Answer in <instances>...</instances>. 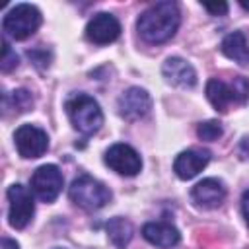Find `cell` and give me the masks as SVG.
Returning <instances> with one entry per match:
<instances>
[{
	"instance_id": "cell-1",
	"label": "cell",
	"mask_w": 249,
	"mask_h": 249,
	"mask_svg": "<svg viewBox=\"0 0 249 249\" xmlns=\"http://www.w3.org/2000/svg\"><path fill=\"white\" fill-rule=\"evenodd\" d=\"M179 23H181L179 6L171 0H163L152 4L148 10L140 14L136 21V29L146 43L160 45L169 41L177 33Z\"/></svg>"
},
{
	"instance_id": "cell-19",
	"label": "cell",
	"mask_w": 249,
	"mask_h": 249,
	"mask_svg": "<svg viewBox=\"0 0 249 249\" xmlns=\"http://www.w3.org/2000/svg\"><path fill=\"white\" fill-rule=\"evenodd\" d=\"M222 132H224L222 123H220V121H214V119L204 121V123H200V124L196 126V134H198V138H200V140H208V142L218 140V138L222 136Z\"/></svg>"
},
{
	"instance_id": "cell-12",
	"label": "cell",
	"mask_w": 249,
	"mask_h": 249,
	"mask_svg": "<svg viewBox=\"0 0 249 249\" xmlns=\"http://www.w3.org/2000/svg\"><path fill=\"white\" fill-rule=\"evenodd\" d=\"M191 198L198 208H216L224 202L226 198V187L220 179L216 177H208L198 181L193 189H191Z\"/></svg>"
},
{
	"instance_id": "cell-25",
	"label": "cell",
	"mask_w": 249,
	"mask_h": 249,
	"mask_svg": "<svg viewBox=\"0 0 249 249\" xmlns=\"http://www.w3.org/2000/svg\"><path fill=\"white\" fill-rule=\"evenodd\" d=\"M0 249H19V245H18V241H14L10 237H2V247Z\"/></svg>"
},
{
	"instance_id": "cell-13",
	"label": "cell",
	"mask_w": 249,
	"mask_h": 249,
	"mask_svg": "<svg viewBox=\"0 0 249 249\" xmlns=\"http://www.w3.org/2000/svg\"><path fill=\"white\" fill-rule=\"evenodd\" d=\"M210 161V152L208 150H185L181 152L175 161H173V171L179 179L189 181L196 177Z\"/></svg>"
},
{
	"instance_id": "cell-5",
	"label": "cell",
	"mask_w": 249,
	"mask_h": 249,
	"mask_svg": "<svg viewBox=\"0 0 249 249\" xmlns=\"http://www.w3.org/2000/svg\"><path fill=\"white\" fill-rule=\"evenodd\" d=\"M68 195H70V200L74 204H78L80 208L84 210H99L103 208L109 200H111V191L97 179H93L91 175H78L70 189H68Z\"/></svg>"
},
{
	"instance_id": "cell-24",
	"label": "cell",
	"mask_w": 249,
	"mask_h": 249,
	"mask_svg": "<svg viewBox=\"0 0 249 249\" xmlns=\"http://www.w3.org/2000/svg\"><path fill=\"white\" fill-rule=\"evenodd\" d=\"M239 156H241V160H245V161H249V136H243L241 138V142H239Z\"/></svg>"
},
{
	"instance_id": "cell-2",
	"label": "cell",
	"mask_w": 249,
	"mask_h": 249,
	"mask_svg": "<svg viewBox=\"0 0 249 249\" xmlns=\"http://www.w3.org/2000/svg\"><path fill=\"white\" fill-rule=\"evenodd\" d=\"M64 109H66V115L72 126L84 136L95 134L103 124V111L99 103L88 93L70 95L64 103Z\"/></svg>"
},
{
	"instance_id": "cell-3",
	"label": "cell",
	"mask_w": 249,
	"mask_h": 249,
	"mask_svg": "<svg viewBox=\"0 0 249 249\" xmlns=\"http://www.w3.org/2000/svg\"><path fill=\"white\" fill-rule=\"evenodd\" d=\"M206 97L218 113H226L231 103L243 105L249 99V80L235 76L228 84L220 78H210L206 82Z\"/></svg>"
},
{
	"instance_id": "cell-14",
	"label": "cell",
	"mask_w": 249,
	"mask_h": 249,
	"mask_svg": "<svg viewBox=\"0 0 249 249\" xmlns=\"http://www.w3.org/2000/svg\"><path fill=\"white\" fill-rule=\"evenodd\" d=\"M161 74H163L165 82L171 86L195 88V84H196L195 68L185 58H179V56H169L161 66Z\"/></svg>"
},
{
	"instance_id": "cell-7",
	"label": "cell",
	"mask_w": 249,
	"mask_h": 249,
	"mask_svg": "<svg viewBox=\"0 0 249 249\" xmlns=\"http://www.w3.org/2000/svg\"><path fill=\"white\" fill-rule=\"evenodd\" d=\"M64 177L54 163L39 165L31 175V191L43 202H53L60 195Z\"/></svg>"
},
{
	"instance_id": "cell-17",
	"label": "cell",
	"mask_w": 249,
	"mask_h": 249,
	"mask_svg": "<svg viewBox=\"0 0 249 249\" xmlns=\"http://www.w3.org/2000/svg\"><path fill=\"white\" fill-rule=\"evenodd\" d=\"M105 230H107V237H109V241H111L117 249H124V247L130 243L132 233H134L132 224H130L126 218H123V216H115V218H111V220L107 222Z\"/></svg>"
},
{
	"instance_id": "cell-18",
	"label": "cell",
	"mask_w": 249,
	"mask_h": 249,
	"mask_svg": "<svg viewBox=\"0 0 249 249\" xmlns=\"http://www.w3.org/2000/svg\"><path fill=\"white\" fill-rule=\"evenodd\" d=\"M2 107L4 113H8V109H14L16 113H25L33 107V97L27 89H14L12 93H4Z\"/></svg>"
},
{
	"instance_id": "cell-8",
	"label": "cell",
	"mask_w": 249,
	"mask_h": 249,
	"mask_svg": "<svg viewBox=\"0 0 249 249\" xmlns=\"http://www.w3.org/2000/svg\"><path fill=\"white\" fill-rule=\"evenodd\" d=\"M14 142L21 158L35 160L41 158L49 148V134L35 124H21L14 132Z\"/></svg>"
},
{
	"instance_id": "cell-20",
	"label": "cell",
	"mask_w": 249,
	"mask_h": 249,
	"mask_svg": "<svg viewBox=\"0 0 249 249\" xmlns=\"http://www.w3.org/2000/svg\"><path fill=\"white\" fill-rule=\"evenodd\" d=\"M19 64V56L16 54V51L10 47V43L6 39H2V58H0V68L2 72H12L14 68H18Z\"/></svg>"
},
{
	"instance_id": "cell-21",
	"label": "cell",
	"mask_w": 249,
	"mask_h": 249,
	"mask_svg": "<svg viewBox=\"0 0 249 249\" xmlns=\"http://www.w3.org/2000/svg\"><path fill=\"white\" fill-rule=\"evenodd\" d=\"M27 56H29V58L33 60V64L39 66V68L49 66V58H51V54H49L45 49H33V51H27Z\"/></svg>"
},
{
	"instance_id": "cell-6",
	"label": "cell",
	"mask_w": 249,
	"mask_h": 249,
	"mask_svg": "<svg viewBox=\"0 0 249 249\" xmlns=\"http://www.w3.org/2000/svg\"><path fill=\"white\" fill-rule=\"evenodd\" d=\"M6 196H8V204H10L8 206L10 226L16 230H23L35 214V202H33L31 191L27 187H23L21 183H14L8 187Z\"/></svg>"
},
{
	"instance_id": "cell-16",
	"label": "cell",
	"mask_w": 249,
	"mask_h": 249,
	"mask_svg": "<svg viewBox=\"0 0 249 249\" xmlns=\"http://www.w3.org/2000/svg\"><path fill=\"white\" fill-rule=\"evenodd\" d=\"M220 51L233 62L241 66H249V43L241 31H231L224 37Z\"/></svg>"
},
{
	"instance_id": "cell-26",
	"label": "cell",
	"mask_w": 249,
	"mask_h": 249,
	"mask_svg": "<svg viewBox=\"0 0 249 249\" xmlns=\"http://www.w3.org/2000/svg\"><path fill=\"white\" fill-rule=\"evenodd\" d=\"M239 6H241L243 10H247V12H249V0H239Z\"/></svg>"
},
{
	"instance_id": "cell-11",
	"label": "cell",
	"mask_w": 249,
	"mask_h": 249,
	"mask_svg": "<svg viewBox=\"0 0 249 249\" xmlns=\"http://www.w3.org/2000/svg\"><path fill=\"white\" fill-rule=\"evenodd\" d=\"M121 35V23L113 14L99 12L86 25V37L93 45H109Z\"/></svg>"
},
{
	"instance_id": "cell-10",
	"label": "cell",
	"mask_w": 249,
	"mask_h": 249,
	"mask_svg": "<svg viewBox=\"0 0 249 249\" xmlns=\"http://www.w3.org/2000/svg\"><path fill=\"white\" fill-rule=\"evenodd\" d=\"M117 109L119 115L126 121H138L142 117H146L152 109V97L144 88L132 86L128 89H124L117 101Z\"/></svg>"
},
{
	"instance_id": "cell-22",
	"label": "cell",
	"mask_w": 249,
	"mask_h": 249,
	"mask_svg": "<svg viewBox=\"0 0 249 249\" xmlns=\"http://www.w3.org/2000/svg\"><path fill=\"white\" fill-rule=\"evenodd\" d=\"M202 8H204L206 12H210L212 16H226L230 6H228L226 2H204Z\"/></svg>"
},
{
	"instance_id": "cell-15",
	"label": "cell",
	"mask_w": 249,
	"mask_h": 249,
	"mask_svg": "<svg viewBox=\"0 0 249 249\" xmlns=\"http://www.w3.org/2000/svg\"><path fill=\"white\" fill-rule=\"evenodd\" d=\"M142 237L161 249H169L175 247L181 241V233L179 230L169 224V222H148L142 226Z\"/></svg>"
},
{
	"instance_id": "cell-9",
	"label": "cell",
	"mask_w": 249,
	"mask_h": 249,
	"mask_svg": "<svg viewBox=\"0 0 249 249\" xmlns=\"http://www.w3.org/2000/svg\"><path fill=\"white\" fill-rule=\"evenodd\" d=\"M105 163L119 175H124V177H134L140 173L142 169V158L140 154L124 144V142H117L113 146H109V150L105 152Z\"/></svg>"
},
{
	"instance_id": "cell-4",
	"label": "cell",
	"mask_w": 249,
	"mask_h": 249,
	"mask_svg": "<svg viewBox=\"0 0 249 249\" xmlns=\"http://www.w3.org/2000/svg\"><path fill=\"white\" fill-rule=\"evenodd\" d=\"M43 21L41 12L33 4H16L10 8L2 19V29L8 37L16 41H23L31 37Z\"/></svg>"
},
{
	"instance_id": "cell-23",
	"label": "cell",
	"mask_w": 249,
	"mask_h": 249,
	"mask_svg": "<svg viewBox=\"0 0 249 249\" xmlns=\"http://www.w3.org/2000/svg\"><path fill=\"white\" fill-rule=\"evenodd\" d=\"M241 212H243V218L249 226V189H245L241 195Z\"/></svg>"
}]
</instances>
